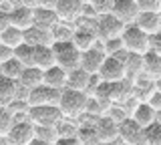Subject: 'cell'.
I'll list each match as a JSON object with an SVG mask.
<instances>
[{
  "label": "cell",
  "instance_id": "1",
  "mask_svg": "<svg viewBox=\"0 0 161 145\" xmlns=\"http://www.w3.org/2000/svg\"><path fill=\"white\" fill-rule=\"evenodd\" d=\"M87 107H89V95L87 93H79V91H73V89H64L63 95H60V103H58V109L63 111L64 119H77L80 115L87 113Z\"/></svg>",
  "mask_w": 161,
  "mask_h": 145
},
{
  "label": "cell",
  "instance_id": "2",
  "mask_svg": "<svg viewBox=\"0 0 161 145\" xmlns=\"http://www.w3.org/2000/svg\"><path fill=\"white\" fill-rule=\"evenodd\" d=\"M123 44H125V51L131 54H141L145 57L147 53H151V36L147 32H143L139 26L131 24V26L125 28L123 32Z\"/></svg>",
  "mask_w": 161,
  "mask_h": 145
},
{
  "label": "cell",
  "instance_id": "3",
  "mask_svg": "<svg viewBox=\"0 0 161 145\" xmlns=\"http://www.w3.org/2000/svg\"><path fill=\"white\" fill-rule=\"evenodd\" d=\"M53 51H54L57 64H58L60 69H64L67 73H70V71H75V69L80 67L83 53H80L73 42H54Z\"/></svg>",
  "mask_w": 161,
  "mask_h": 145
},
{
  "label": "cell",
  "instance_id": "4",
  "mask_svg": "<svg viewBox=\"0 0 161 145\" xmlns=\"http://www.w3.org/2000/svg\"><path fill=\"white\" fill-rule=\"evenodd\" d=\"M28 119L34 127H58L64 115L58 107H30Z\"/></svg>",
  "mask_w": 161,
  "mask_h": 145
},
{
  "label": "cell",
  "instance_id": "5",
  "mask_svg": "<svg viewBox=\"0 0 161 145\" xmlns=\"http://www.w3.org/2000/svg\"><path fill=\"white\" fill-rule=\"evenodd\" d=\"M57 2H48V0H38V8L34 10V26L42 28L47 32H53L60 24V18L54 10Z\"/></svg>",
  "mask_w": 161,
  "mask_h": 145
},
{
  "label": "cell",
  "instance_id": "6",
  "mask_svg": "<svg viewBox=\"0 0 161 145\" xmlns=\"http://www.w3.org/2000/svg\"><path fill=\"white\" fill-rule=\"evenodd\" d=\"M119 141L125 145H149L147 131L141 125H137L133 119H127L119 125Z\"/></svg>",
  "mask_w": 161,
  "mask_h": 145
},
{
  "label": "cell",
  "instance_id": "7",
  "mask_svg": "<svg viewBox=\"0 0 161 145\" xmlns=\"http://www.w3.org/2000/svg\"><path fill=\"white\" fill-rule=\"evenodd\" d=\"M34 139H36V127L30 121H22L14 125L2 141L6 145H30Z\"/></svg>",
  "mask_w": 161,
  "mask_h": 145
},
{
  "label": "cell",
  "instance_id": "8",
  "mask_svg": "<svg viewBox=\"0 0 161 145\" xmlns=\"http://www.w3.org/2000/svg\"><path fill=\"white\" fill-rule=\"evenodd\" d=\"M125 24L119 20V18H115L113 14H109V16H103L99 18L97 22V36L101 42H107V41H113V38H121L125 32Z\"/></svg>",
  "mask_w": 161,
  "mask_h": 145
},
{
  "label": "cell",
  "instance_id": "9",
  "mask_svg": "<svg viewBox=\"0 0 161 145\" xmlns=\"http://www.w3.org/2000/svg\"><path fill=\"white\" fill-rule=\"evenodd\" d=\"M85 4L87 2H83V0H57L54 10H57L60 22L75 24L85 14Z\"/></svg>",
  "mask_w": 161,
  "mask_h": 145
},
{
  "label": "cell",
  "instance_id": "10",
  "mask_svg": "<svg viewBox=\"0 0 161 145\" xmlns=\"http://www.w3.org/2000/svg\"><path fill=\"white\" fill-rule=\"evenodd\" d=\"M60 95H63V91H57V89H50L47 85H42V87L30 91L28 105L30 107H58Z\"/></svg>",
  "mask_w": 161,
  "mask_h": 145
},
{
  "label": "cell",
  "instance_id": "11",
  "mask_svg": "<svg viewBox=\"0 0 161 145\" xmlns=\"http://www.w3.org/2000/svg\"><path fill=\"white\" fill-rule=\"evenodd\" d=\"M16 2V6H14V10L10 12V20H12V26L18 28V31L26 32L30 28L34 26V8L26 6V2L24 0H14Z\"/></svg>",
  "mask_w": 161,
  "mask_h": 145
},
{
  "label": "cell",
  "instance_id": "12",
  "mask_svg": "<svg viewBox=\"0 0 161 145\" xmlns=\"http://www.w3.org/2000/svg\"><path fill=\"white\" fill-rule=\"evenodd\" d=\"M99 77L103 83H121L127 79V71H125V63H121L119 59L115 57H107V61L103 63V67H101L99 71Z\"/></svg>",
  "mask_w": 161,
  "mask_h": 145
},
{
  "label": "cell",
  "instance_id": "13",
  "mask_svg": "<svg viewBox=\"0 0 161 145\" xmlns=\"http://www.w3.org/2000/svg\"><path fill=\"white\" fill-rule=\"evenodd\" d=\"M139 14H141V10H139L137 0H115L113 16L119 18L125 26H131V24L137 22Z\"/></svg>",
  "mask_w": 161,
  "mask_h": 145
},
{
  "label": "cell",
  "instance_id": "14",
  "mask_svg": "<svg viewBox=\"0 0 161 145\" xmlns=\"http://www.w3.org/2000/svg\"><path fill=\"white\" fill-rule=\"evenodd\" d=\"M107 61V54L103 51V44L95 47L93 51L89 53H83V59H80V69H85L89 75H99L103 63Z\"/></svg>",
  "mask_w": 161,
  "mask_h": 145
},
{
  "label": "cell",
  "instance_id": "15",
  "mask_svg": "<svg viewBox=\"0 0 161 145\" xmlns=\"http://www.w3.org/2000/svg\"><path fill=\"white\" fill-rule=\"evenodd\" d=\"M155 93H157L155 81H151L149 77L141 75L137 81H133V97L137 99L139 103H149Z\"/></svg>",
  "mask_w": 161,
  "mask_h": 145
},
{
  "label": "cell",
  "instance_id": "16",
  "mask_svg": "<svg viewBox=\"0 0 161 145\" xmlns=\"http://www.w3.org/2000/svg\"><path fill=\"white\" fill-rule=\"evenodd\" d=\"M95 129L99 133L101 143H119V125L111 117H101Z\"/></svg>",
  "mask_w": 161,
  "mask_h": 145
},
{
  "label": "cell",
  "instance_id": "17",
  "mask_svg": "<svg viewBox=\"0 0 161 145\" xmlns=\"http://www.w3.org/2000/svg\"><path fill=\"white\" fill-rule=\"evenodd\" d=\"M24 42L30 44V47H54L53 32H47L36 26H32L30 31L24 32Z\"/></svg>",
  "mask_w": 161,
  "mask_h": 145
},
{
  "label": "cell",
  "instance_id": "18",
  "mask_svg": "<svg viewBox=\"0 0 161 145\" xmlns=\"http://www.w3.org/2000/svg\"><path fill=\"white\" fill-rule=\"evenodd\" d=\"M67 81H69V73L64 69H60L58 64L48 71H44V85L57 91H64L67 89Z\"/></svg>",
  "mask_w": 161,
  "mask_h": 145
},
{
  "label": "cell",
  "instance_id": "19",
  "mask_svg": "<svg viewBox=\"0 0 161 145\" xmlns=\"http://www.w3.org/2000/svg\"><path fill=\"white\" fill-rule=\"evenodd\" d=\"M73 44L80 53H89V51H93L95 47H99L101 41H99V36H97L95 31H77L75 32V38H73Z\"/></svg>",
  "mask_w": 161,
  "mask_h": 145
},
{
  "label": "cell",
  "instance_id": "20",
  "mask_svg": "<svg viewBox=\"0 0 161 145\" xmlns=\"http://www.w3.org/2000/svg\"><path fill=\"white\" fill-rule=\"evenodd\" d=\"M133 119L137 125H141V127L147 131V129L151 127V125H155L157 123V111H155L151 105H147V103H141L139 107H137V111L133 113Z\"/></svg>",
  "mask_w": 161,
  "mask_h": 145
},
{
  "label": "cell",
  "instance_id": "21",
  "mask_svg": "<svg viewBox=\"0 0 161 145\" xmlns=\"http://www.w3.org/2000/svg\"><path fill=\"white\" fill-rule=\"evenodd\" d=\"M34 67L40 71H48V69L57 67L53 47H34Z\"/></svg>",
  "mask_w": 161,
  "mask_h": 145
},
{
  "label": "cell",
  "instance_id": "22",
  "mask_svg": "<svg viewBox=\"0 0 161 145\" xmlns=\"http://www.w3.org/2000/svg\"><path fill=\"white\" fill-rule=\"evenodd\" d=\"M91 77L85 69H75V71L69 73V81H67V89H73V91H79V93H87L89 89V83H91Z\"/></svg>",
  "mask_w": 161,
  "mask_h": 145
},
{
  "label": "cell",
  "instance_id": "23",
  "mask_svg": "<svg viewBox=\"0 0 161 145\" xmlns=\"http://www.w3.org/2000/svg\"><path fill=\"white\" fill-rule=\"evenodd\" d=\"M135 26H139L143 32H147L149 36L161 32V14H151V12H141Z\"/></svg>",
  "mask_w": 161,
  "mask_h": 145
},
{
  "label": "cell",
  "instance_id": "24",
  "mask_svg": "<svg viewBox=\"0 0 161 145\" xmlns=\"http://www.w3.org/2000/svg\"><path fill=\"white\" fill-rule=\"evenodd\" d=\"M18 99V81L2 79L0 81V107L6 109Z\"/></svg>",
  "mask_w": 161,
  "mask_h": 145
},
{
  "label": "cell",
  "instance_id": "25",
  "mask_svg": "<svg viewBox=\"0 0 161 145\" xmlns=\"http://www.w3.org/2000/svg\"><path fill=\"white\" fill-rule=\"evenodd\" d=\"M20 85H22L24 89H28V91H34V89L42 87L44 85V71H40L36 67H28L26 71L22 73V77H20Z\"/></svg>",
  "mask_w": 161,
  "mask_h": 145
},
{
  "label": "cell",
  "instance_id": "26",
  "mask_svg": "<svg viewBox=\"0 0 161 145\" xmlns=\"http://www.w3.org/2000/svg\"><path fill=\"white\" fill-rule=\"evenodd\" d=\"M143 75L149 77L151 81H157L161 79V57L157 53H147L143 57Z\"/></svg>",
  "mask_w": 161,
  "mask_h": 145
},
{
  "label": "cell",
  "instance_id": "27",
  "mask_svg": "<svg viewBox=\"0 0 161 145\" xmlns=\"http://www.w3.org/2000/svg\"><path fill=\"white\" fill-rule=\"evenodd\" d=\"M24 71H26V67H24L16 57H14L12 61L0 64V75H2V79H10V81H20V77H22Z\"/></svg>",
  "mask_w": 161,
  "mask_h": 145
},
{
  "label": "cell",
  "instance_id": "28",
  "mask_svg": "<svg viewBox=\"0 0 161 145\" xmlns=\"http://www.w3.org/2000/svg\"><path fill=\"white\" fill-rule=\"evenodd\" d=\"M0 44H2V47L12 48V51H16L18 47H22V44H24V32L18 31V28H14V26H10L8 31L0 32Z\"/></svg>",
  "mask_w": 161,
  "mask_h": 145
},
{
  "label": "cell",
  "instance_id": "29",
  "mask_svg": "<svg viewBox=\"0 0 161 145\" xmlns=\"http://www.w3.org/2000/svg\"><path fill=\"white\" fill-rule=\"evenodd\" d=\"M125 71H127V79L131 83L137 81V79L143 75V57L141 54H131L127 57V61H125Z\"/></svg>",
  "mask_w": 161,
  "mask_h": 145
},
{
  "label": "cell",
  "instance_id": "30",
  "mask_svg": "<svg viewBox=\"0 0 161 145\" xmlns=\"http://www.w3.org/2000/svg\"><path fill=\"white\" fill-rule=\"evenodd\" d=\"M75 32H77L75 24H64V22H60L58 26L53 31V38H54V42H73Z\"/></svg>",
  "mask_w": 161,
  "mask_h": 145
},
{
  "label": "cell",
  "instance_id": "31",
  "mask_svg": "<svg viewBox=\"0 0 161 145\" xmlns=\"http://www.w3.org/2000/svg\"><path fill=\"white\" fill-rule=\"evenodd\" d=\"M77 141H79V145H101L99 133L95 127H79Z\"/></svg>",
  "mask_w": 161,
  "mask_h": 145
},
{
  "label": "cell",
  "instance_id": "32",
  "mask_svg": "<svg viewBox=\"0 0 161 145\" xmlns=\"http://www.w3.org/2000/svg\"><path fill=\"white\" fill-rule=\"evenodd\" d=\"M57 131H58V139H77L79 125H77L75 119H64V121L57 127Z\"/></svg>",
  "mask_w": 161,
  "mask_h": 145
},
{
  "label": "cell",
  "instance_id": "33",
  "mask_svg": "<svg viewBox=\"0 0 161 145\" xmlns=\"http://www.w3.org/2000/svg\"><path fill=\"white\" fill-rule=\"evenodd\" d=\"M14 57H16L26 69L28 67H34V47H30V44L24 42L22 47H18L16 51H14Z\"/></svg>",
  "mask_w": 161,
  "mask_h": 145
},
{
  "label": "cell",
  "instance_id": "34",
  "mask_svg": "<svg viewBox=\"0 0 161 145\" xmlns=\"http://www.w3.org/2000/svg\"><path fill=\"white\" fill-rule=\"evenodd\" d=\"M89 4H91V8H93L95 16H97V18H103V16L113 14L115 0H93V2H89Z\"/></svg>",
  "mask_w": 161,
  "mask_h": 145
},
{
  "label": "cell",
  "instance_id": "35",
  "mask_svg": "<svg viewBox=\"0 0 161 145\" xmlns=\"http://www.w3.org/2000/svg\"><path fill=\"white\" fill-rule=\"evenodd\" d=\"M16 125V117H14V113L10 111V109H2V113H0V135H2V139L6 137L10 133V129Z\"/></svg>",
  "mask_w": 161,
  "mask_h": 145
},
{
  "label": "cell",
  "instance_id": "36",
  "mask_svg": "<svg viewBox=\"0 0 161 145\" xmlns=\"http://www.w3.org/2000/svg\"><path fill=\"white\" fill-rule=\"evenodd\" d=\"M36 139L54 145V143L58 141V131H57V127H36Z\"/></svg>",
  "mask_w": 161,
  "mask_h": 145
},
{
  "label": "cell",
  "instance_id": "37",
  "mask_svg": "<svg viewBox=\"0 0 161 145\" xmlns=\"http://www.w3.org/2000/svg\"><path fill=\"white\" fill-rule=\"evenodd\" d=\"M103 44V51L107 57H115L119 54L121 51H125V44H123V38H113V41H107V42H101Z\"/></svg>",
  "mask_w": 161,
  "mask_h": 145
},
{
  "label": "cell",
  "instance_id": "38",
  "mask_svg": "<svg viewBox=\"0 0 161 145\" xmlns=\"http://www.w3.org/2000/svg\"><path fill=\"white\" fill-rule=\"evenodd\" d=\"M141 12H151V14H161V0H137Z\"/></svg>",
  "mask_w": 161,
  "mask_h": 145
},
{
  "label": "cell",
  "instance_id": "39",
  "mask_svg": "<svg viewBox=\"0 0 161 145\" xmlns=\"http://www.w3.org/2000/svg\"><path fill=\"white\" fill-rule=\"evenodd\" d=\"M107 117H111L117 125H121V123H125L127 119H131L127 113H125V109L121 107V105H113V107L109 109V113H107Z\"/></svg>",
  "mask_w": 161,
  "mask_h": 145
},
{
  "label": "cell",
  "instance_id": "40",
  "mask_svg": "<svg viewBox=\"0 0 161 145\" xmlns=\"http://www.w3.org/2000/svg\"><path fill=\"white\" fill-rule=\"evenodd\" d=\"M147 141L149 145H161V125L155 123L147 129Z\"/></svg>",
  "mask_w": 161,
  "mask_h": 145
},
{
  "label": "cell",
  "instance_id": "41",
  "mask_svg": "<svg viewBox=\"0 0 161 145\" xmlns=\"http://www.w3.org/2000/svg\"><path fill=\"white\" fill-rule=\"evenodd\" d=\"M12 59H14V51H12V48L2 47V44H0V64H2V63H8V61H12Z\"/></svg>",
  "mask_w": 161,
  "mask_h": 145
},
{
  "label": "cell",
  "instance_id": "42",
  "mask_svg": "<svg viewBox=\"0 0 161 145\" xmlns=\"http://www.w3.org/2000/svg\"><path fill=\"white\" fill-rule=\"evenodd\" d=\"M151 51L157 53L159 57H161V32H157V34L151 36Z\"/></svg>",
  "mask_w": 161,
  "mask_h": 145
},
{
  "label": "cell",
  "instance_id": "43",
  "mask_svg": "<svg viewBox=\"0 0 161 145\" xmlns=\"http://www.w3.org/2000/svg\"><path fill=\"white\" fill-rule=\"evenodd\" d=\"M147 105H151V107H153L155 111L159 113V111H161V93H155V95H153V99H151Z\"/></svg>",
  "mask_w": 161,
  "mask_h": 145
},
{
  "label": "cell",
  "instance_id": "44",
  "mask_svg": "<svg viewBox=\"0 0 161 145\" xmlns=\"http://www.w3.org/2000/svg\"><path fill=\"white\" fill-rule=\"evenodd\" d=\"M54 145H79L77 139H58Z\"/></svg>",
  "mask_w": 161,
  "mask_h": 145
},
{
  "label": "cell",
  "instance_id": "45",
  "mask_svg": "<svg viewBox=\"0 0 161 145\" xmlns=\"http://www.w3.org/2000/svg\"><path fill=\"white\" fill-rule=\"evenodd\" d=\"M30 145H50V143H47V141H40V139H34Z\"/></svg>",
  "mask_w": 161,
  "mask_h": 145
},
{
  "label": "cell",
  "instance_id": "46",
  "mask_svg": "<svg viewBox=\"0 0 161 145\" xmlns=\"http://www.w3.org/2000/svg\"><path fill=\"white\" fill-rule=\"evenodd\" d=\"M155 87H157V93H161V79H157V81H155Z\"/></svg>",
  "mask_w": 161,
  "mask_h": 145
},
{
  "label": "cell",
  "instance_id": "47",
  "mask_svg": "<svg viewBox=\"0 0 161 145\" xmlns=\"http://www.w3.org/2000/svg\"><path fill=\"white\" fill-rule=\"evenodd\" d=\"M157 123H159V125H161V111H159V113H157Z\"/></svg>",
  "mask_w": 161,
  "mask_h": 145
},
{
  "label": "cell",
  "instance_id": "48",
  "mask_svg": "<svg viewBox=\"0 0 161 145\" xmlns=\"http://www.w3.org/2000/svg\"><path fill=\"white\" fill-rule=\"evenodd\" d=\"M117 145H125V143H121V141H119V143H117Z\"/></svg>",
  "mask_w": 161,
  "mask_h": 145
},
{
  "label": "cell",
  "instance_id": "49",
  "mask_svg": "<svg viewBox=\"0 0 161 145\" xmlns=\"http://www.w3.org/2000/svg\"><path fill=\"white\" fill-rule=\"evenodd\" d=\"M2 145H6V143H2Z\"/></svg>",
  "mask_w": 161,
  "mask_h": 145
}]
</instances>
